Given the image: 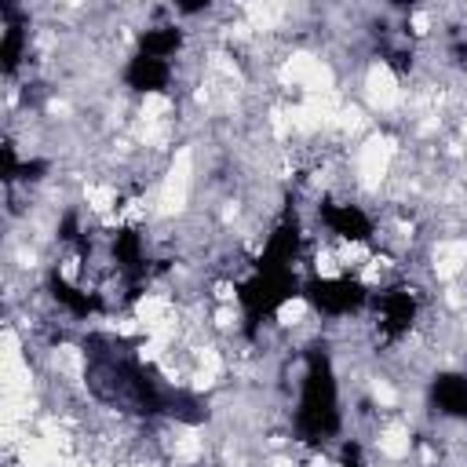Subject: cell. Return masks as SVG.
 I'll list each match as a JSON object with an SVG mask.
<instances>
[{"label": "cell", "mask_w": 467, "mask_h": 467, "mask_svg": "<svg viewBox=\"0 0 467 467\" xmlns=\"http://www.w3.org/2000/svg\"><path fill=\"white\" fill-rule=\"evenodd\" d=\"M23 463L26 467H66L70 456L59 449V445H51L44 435L40 438H26L23 442Z\"/></svg>", "instance_id": "cell-5"}, {"label": "cell", "mask_w": 467, "mask_h": 467, "mask_svg": "<svg viewBox=\"0 0 467 467\" xmlns=\"http://www.w3.org/2000/svg\"><path fill=\"white\" fill-rule=\"evenodd\" d=\"M216 322H219V325H223V329H226V325H233V322H238V314H233V310H230V307H223V310H219V314H216Z\"/></svg>", "instance_id": "cell-20"}, {"label": "cell", "mask_w": 467, "mask_h": 467, "mask_svg": "<svg viewBox=\"0 0 467 467\" xmlns=\"http://www.w3.org/2000/svg\"><path fill=\"white\" fill-rule=\"evenodd\" d=\"M168 110H172V102H168L164 95H157V92L142 99V117H146V124H154V121H161V117H164Z\"/></svg>", "instance_id": "cell-11"}, {"label": "cell", "mask_w": 467, "mask_h": 467, "mask_svg": "<svg viewBox=\"0 0 467 467\" xmlns=\"http://www.w3.org/2000/svg\"><path fill=\"white\" fill-rule=\"evenodd\" d=\"M190 172H194V154L190 150L176 154L172 172H168V183L161 190V212H168V216H172V212H183L186 194H190Z\"/></svg>", "instance_id": "cell-2"}, {"label": "cell", "mask_w": 467, "mask_h": 467, "mask_svg": "<svg viewBox=\"0 0 467 467\" xmlns=\"http://www.w3.org/2000/svg\"><path fill=\"white\" fill-rule=\"evenodd\" d=\"M216 296H219V300H233V289L223 281V285H216Z\"/></svg>", "instance_id": "cell-22"}, {"label": "cell", "mask_w": 467, "mask_h": 467, "mask_svg": "<svg viewBox=\"0 0 467 467\" xmlns=\"http://www.w3.org/2000/svg\"><path fill=\"white\" fill-rule=\"evenodd\" d=\"M380 445V453L391 456V460H401V456H409V431L401 427V423H394V427H387L384 435L376 438Z\"/></svg>", "instance_id": "cell-8"}, {"label": "cell", "mask_w": 467, "mask_h": 467, "mask_svg": "<svg viewBox=\"0 0 467 467\" xmlns=\"http://www.w3.org/2000/svg\"><path fill=\"white\" fill-rule=\"evenodd\" d=\"M394 161V139L387 135H372L365 146H362V157H358V172H362L365 186H376L380 179L387 176V168Z\"/></svg>", "instance_id": "cell-3"}, {"label": "cell", "mask_w": 467, "mask_h": 467, "mask_svg": "<svg viewBox=\"0 0 467 467\" xmlns=\"http://www.w3.org/2000/svg\"><path fill=\"white\" fill-rule=\"evenodd\" d=\"M365 92H369V99L380 106V110H387V106L398 102V80H394V73L384 66V62H376V66L365 73Z\"/></svg>", "instance_id": "cell-4"}, {"label": "cell", "mask_w": 467, "mask_h": 467, "mask_svg": "<svg viewBox=\"0 0 467 467\" xmlns=\"http://www.w3.org/2000/svg\"><path fill=\"white\" fill-rule=\"evenodd\" d=\"M176 456L179 460H198L201 456V438L194 431H186L183 438H176Z\"/></svg>", "instance_id": "cell-13"}, {"label": "cell", "mask_w": 467, "mask_h": 467, "mask_svg": "<svg viewBox=\"0 0 467 467\" xmlns=\"http://www.w3.org/2000/svg\"><path fill=\"white\" fill-rule=\"evenodd\" d=\"M427 26H431L427 15H416V18H413V30H416V33H427Z\"/></svg>", "instance_id": "cell-21"}, {"label": "cell", "mask_w": 467, "mask_h": 467, "mask_svg": "<svg viewBox=\"0 0 467 467\" xmlns=\"http://www.w3.org/2000/svg\"><path fill=\"white\" fill-rule=\"evenodd\" d=\"M245 15H248L252 30H274V26H278V18H281V8L278 4H248Z\"/></svg>", "instance_id": "cell-9"}, {"label": "cell", "mask_w": 467, "mask_h": 467, "mask_svg": "<svg viewBox=\"0 0 467 467\" xmlns=\"http://www.w3.org/2000/svg\"><path fill=\"white\" fill-rule=\"evenodd\" d=\"M84 198H88V205H92L95 212H110V208H114V190L102 186V183H88Z\"/></svg>", "instance_id": "cell-10"}, {"label": "cell", "mask_w": 467, "mask_h": 467, "mask_svg": "<svg viewBox=\"0 0 467 467\" xmlns=\"http://www.w3.org/2000/svg\"><path fill=\"white\" fill-rule=\"evenodd\" d=\"M55 362H59L62 369H66V372H73V376L84 369V358H80V351H77V347H62Z\"/></svg>", "instance_id": "cell-14"}, {"label": "cell", "mask_w": 467, "mask_h": 467, "mask_svg": "<svg viewBox=\"0 0 467 467\" xmlns=\"http://www.w3.org/2000/svg\"><path fill=\"white\" fill-rule=\"evenodd\" d=\"M317 274H322V278H339V260L336 256H317Z\"/></svg>", "instance_id": "cell-18"}, {"label": "cell", "mask_w": 467, "mask_h": 467, "mask_svg": "<svg viewBox=\"0 0 467 467\" xmlns=\"http://www.w3.org/2000/svg\"><path fill=\"white\" fill-rule=\"evenodd\" d=\"M201 369L212 372V376H219V372H223V358H219V351H212V347L201 351Z\"/></svg>", "instance_id": "cell-17"}, {"label": "cell", "mask_w": 467, "mask_h": 467, "mask_svg": "<svg viewBox=\"0 0 467 467\" xmlns=\"http://www.w3.org/2000/svg\"><path fill=\"white\" fill-rule=\"evenodd\" d=\"M303 314H307V303H303V300H285V303L278 307V322H281V325H300Z\"/></svg>", "instance_id": "cell-12"}, {"label": "cell", "mask_w": 467, "mask_h": 467, "mask_svg": "<svg viewBox=\"0 0 467 467\" xmlns=\"http://www.w3.org/2000/svg\"><path fill=\"white\" fill-rule=\"evenodd\" d=\"M372 398L380 401V406H394V401H398V394H394V387L387 384V380H376V384H372Z\"/></svg>", "instance_id": "cell-16"}, {"label": "cell", "mask_w": 467, "mask_h": 467, "mask_svg": "<svg viewBox=\"0 0 467 467\" xmlns=\"http://www.w3.org/2000/svg\"><path fill=\"white\" fill-rule=\"evenodd\" d=\"M135 322H139L146 332H154L157 325L172 322V303H168L164 296H142V300L135 303Z\"/></svg>", "instance_id": "cell-6"}, {"label": "cell", "mask_w": 467, "mask_h": 467, "mask_svg": "<svg viewBox=\"0 0 467 467\" xmlns=\"http://www.w3.org/2000/svg\"><path fill=\"white\" fill-rule=\"evenodd\" d=\"M0 347H4V362H23V351H18V336L11 329H4L0 336Z\"/></svg>", "instance_id": "cell-15"}, {"label": "cell", "mask_w": 467, "mask_h": 467, "mask_svg": "<svg viewBox=\"0 0 467 467\" xmlns=\"http://www.w3.org/2000/svg\"><path fill=\"white\" fill-rule=\"evenodd\" d=\"M463 135H467V121H463Z\"/></svg>", "instance_id": "cell-24"}, {"label": "cell", "mask_w": 467, "mask_h": 467, "mask_svg": "<svg viewBox=\"0 0 467 467\" xmlns=\"http://www.w3.org/2000/svg\"><path fill=\"white\" fill-rule=\"evenodd\" d=\"M281 80L296 84V88H303L310 95H332V70H329V62L314 59L307 51L292 55L285 62V66H281Z\"/></svg>", "instance_id": "cell-1"}, {"label": "cell", "mask_w": 467, "mask_h": 467, "mask_svg": "<svg viewBox=\"0 0 467 467\" xmlns=\"http://www.w3.org/2000/svg\"><path fill=\"white\" fill-rule=\"evenodd\" d=\"M66 467H92V463H84V460H70Z\"/></svg>", "instance_id": "cell-23"}, {"label": "cell", "mask_w": 467, "mask_h": 467, "mask_svg": "<svg viewBox=\"0 0 467 467\" xmlns=\"http://www.w3.org/2000/svg\"><path fill=\"white\" fill-rule=\"evenodd\" d=\"M161 351H164V344L150 339V344H142V347H139V358H142V362H157V358H161Z\"/></svg>", "instance_id": "cell-19"}, {"label": "cell", "mask_w": 467, "mask_h": 467, "mask_svg": "<svg viewBox=\"0 0 467 467\" xmlns=\"http://www.w3.org/2000/svg\"><path fill=\"white\" fill-rule=\"evenodd\" d=\"M463 260H467V245L463 241L438 245V252H435V274L449 281V278H456V274L463 270Z\"/></svg>", "instance_id": "cell-7"}]
</instances>
